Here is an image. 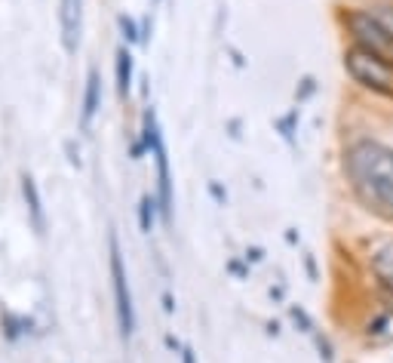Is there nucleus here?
<instances>
[{"instance_id":"6e6552de","label":"nucleus","mask_w":393,"mask_h":363,"mask_svg":"<svg viewBox=\"0 0 393 363\" xmlns=\"http://www.w3.org/2000/svg\"><path fill=\"white\" fill-rule=\"evenodd\" d=\"M99 105V74H89V87H87V102H83V124H89Z\"/></svg>"},{"instance_id":"4468645a","label":"nucleus","mask_w":393,"mask_h":363,"mask_svg":"<svg viewBox=\"0 0 393 363\" xmlns=\"http://www.w3.org/2000/svg\"><path fill=\"white\" fill-rule=\"evenodd\" d=\"M369 9H372V13H375V16L381 18V22H384V25L390 28V31H393V4H372Z\"/></svg>"},{"instance_id":"7ed1b4c3","label":"nucleus","mask_w":393,"mask_h":363,"mask_svg":"<svg viewBox=\"0 0 393 363\" xmlns=\"http://www.w3.org/2000/svg\"><path fill=\"white\" fill-rule=\"evenodd\" d=\"M341 65L348 71V77L357 83L360 90L372 92V96H384V99H393V65L378 59L360 46H348L341 55Z\"/></svg>"},{"instance_id":"f257e3e1","label":"nucleus","mask_w":393,"mask_h":363,"mask_svg":"<svg viewBox=\"0 0 393 363\" xmlns=\"http://www.w3.org/2000/svg\"><path fill=\"white\" fill-rule=\"evenodd\" d=\"M341 170L353 197L372 216L393 222V145L375 136H357L344 145Z\"/></svg>"},{"instance_id":"0eeeda50","label":"nucleus","mask_w":393,"mask_h":363,"mask_svg":"<svg viewBox=\"0 0 393 363\" xmlns=\"http://www.w3.org/2000/svg\"><path fill=\"white\" fill-rule=\"evenodd\" d=\"M129 80H133V55L126 50H120L117 53V87H120V92L129 90Z\"/></svg>"},{"instance_id":"423d86ee","label":"nucleus","mask_w":393,"mask_h":363,"mask_svg":"<svg viewBox=\"0 0 393 363\" xmlns=\"http://www.w3.org/2000/svg\"><path fill=\"white\" fill-rule=\"evenodd\" d=\"M390 327H393V318H390V311H378L375 318H372L369 323H366V336L369 339H387L390 336Z\"/></svg>"},{"instance_id":"f3484780","label":"nucleus","mask_w":393,"mask_h":363,"mask_svg":"<svg viewBox=\"0 0 393 363\" xmlns=\"http://www.w3.org/2000/svg\"><path fill=\"white\" fill-rule=\"evenodd\" d=\"M182 363H196V360H194V351H191V348H182Z\"/></svg>"},{"instance_id":"ddd939ff","label":"nucleus","mask_w":393,"mask_h":363,"mask_svg":"<svg viewBox=\"0 0 393 363\" xmlns=\"http://www.w3.org/2000/svg\"><path fill=\"white\" fill-rule=\"evenodd\" d=\"M316 92V80L314 77H301V83H298V90H295V99L298 102H307Z\"/></svg>"},{"instance_id":"2eb2a0df","label":"nucleus","mask_w":393,"mask_h":363,"mask_svg":"<svg viewBox=\"0 0 393 363\" xmlns=\"http://www.w3.org/2000/svg\"><path fill=\"white\" fill-rule=\"evenodd\" d=\"M151 225H154V200L145 197V200H142V228L151 231Z\"/></svg>"},{"instance_id":"f8f14e48","label":"nucleus","mask_w":393,"mask_h":363,"mask_svg":"<svg viewBox=\"0 0 393 363\" xmlns=\"http://www.w3.org/2000/svg\"><path fill=\"white\" fill-rule=\"evenodd\" d=\"M295 124H298V111H289V114L277 124L279 129H283V139H286V142H292V139H295Z\"/></svg>"},{"instance_id":"20e7f679","label":"nucleus","mask_w":393,"mask_h":363,"mask_svg":"<svg viewBox=\"0 0 393 363\" xmlns=\"http://www.w3.org/2000/svg\"><path fill=\"white\" fill-rule=\"evenodd\" d=\"M111 246V277H114V299H117V320H120V332L129 339L135 330V308H133V293H129V283H126V268H123V259H120V246H117V237L111 234L108 240Z\"/></svg>"},{"instance_id":"a211bd4d","label":"nucleus","mask_w":393,"mask_h":363,"mask_svg":"<svg viewBox=\"0 0 393 363\" xmlns=\"http://www.w3.org/2000/svg\"><path fill=\"white\" fill-rule=\"evenodd\" d=\"M378 4H393V0H378Z\"/></svg>"},{"instance_id":"dca6fc26","label":"nucleus","mask_w":393,"mask_h":363,"mask_svg":"<svg viewBox=\"0 0 393 363\" xmlns=\"http://www.w3.org/2000/svg\"><path fill=\"white\" fill-rule=\"evenodd\" d=\"M304 265H307V274H311V281H316V277H320V271H316V259L314 256H304Z\"/></svg>"},{"instance_id":"39448f33","label":"nucleus","mask_w":393,"mask_h":363,"mask_svg":"<svg viewBox=\"0 0 393 363\" xmlns=\"http://www.w3.org/2000/svg\"><path fill=\"white\" fill-rule=\"evenodd\" d=\"M369 268H372V274L378 277V283H381V290L387 293V299H393V240L381 244L375 253L369 256Z\"/></svg>"},{"instance_id":"9d476101","label":"nucleus","mask_w":393,"mask_h":363,"mask_svg":"<svg viewBox=\"0 0 393 363\" xmlns=\"http://www.w3.org/2000/svg\"><path fill=\"white\" fill-rule=\"evenodd\" d=\"M289 314H292V320H295V327L301 330V332H316L314 330V320H311V314H307L301 305H292V308H289Z\"/></svg>"},{"instance_id":"9b49d317","label":"nucleus","mask_w":393,"mask_h":363,"mask_svg":"<svg viewBox=\"0 0 393 363\" xmlns=\"http://www.w3.org/2000/svg\"><path fill=\"white\" fill-rule=\"evenodd\" d=\"M62 6H65V34H68V46H71V37H74V9H80V0H62Z\"/></svg>"},{"instance_id":"1a4fd4ad","label":"nucleus","mask_w":393,"mask_h":363,"mask_svg":"<svg viewBox=\"0 0 393 363\" xmlns=\"http://www.w3.org/2000/svg\"><path fill=\"white\" fill-rule=\"evenodd\" d=\"M314 345L320 351V363H335V348H332V339L326 332H314Z\"/></svg>"},{"instance_id":"f03ea898","label":"nucleus","mask_w":393,"mask_h":363,"mask_svg":"<svg viewBox=\"0 0 393 363\" xmlns=\"http://www.w3.org/2000/svg\"><path fill=\"white\" fill-rule=\"evenodd\" d=\"M341 25L348 31L350 43L366 50L378 59H384L393 65V31L372 13L369 6H350L341 13Z\"/></svg>"}]
</instances>
